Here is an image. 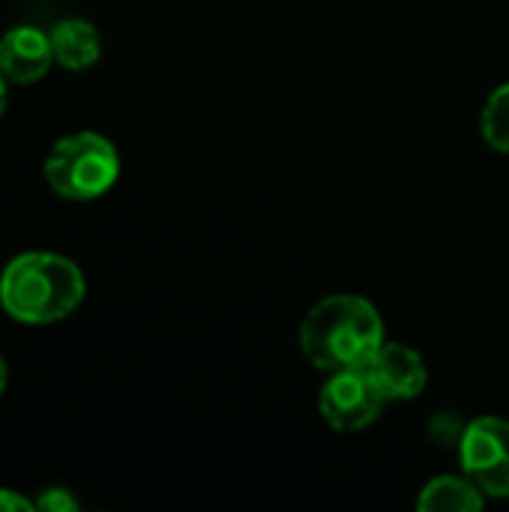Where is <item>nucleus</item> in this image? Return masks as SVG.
Wrapping results in <instances>:
<instances>
[{"instance_id": "7", "label": "nucleus", "mask_w": 509, "mask_h": 512, "mask_svg": "<svg viewBox=\"0 0 509 512\" xmlns=\"http://www.w3.org/2000/svg\"><path fill=\"white\" fill-rule=\"evenodd\" d=\"M54 63L51 36L39 27L21 24L0 36V72L9 84H33L39 81Z\"/></svg>"}, {"instance_id": "13", "label": "nucleus", "mask_w": 509, "mask_h": 512, "mask_svg": "<svg viewBox=\"0 0 509 512\" xmlns=\"http://www.w3.org/2000/svg\"><path fill=\"white\" fill-rule=\"evenodd\" d=\"M6 84H9V81H6L3 72H0V114L6 111V99H9V96H6Z\"/></svg>"}, {"instance_id": "11", "label": "nucleus", "mask_w": 509, "mask_h": 512, "mask_svg": "<svg viewBox=\"0 0 509 512\" xmlns=\"http://www.w3.org/2000/svg\"><path fill=\"white\" fill-rule=\"evenodd\" d=\"M36 510H45V512H75L78 510V501L69 495V489H60V486H54V489H45L36 501Z\"/></svg>"}, {"instance_id": "9", "label": "nucleus", "mask_w": 509, "mask_h": 512, "mask_svg": "<svg viewBox=\"0 0 509 512\" xmlns=\"http://www.w3.org/2000/svg\"><path fill=\"white\" fill-rule=\"evenodd\" d=\"M486 495L462 474V477H435L420 492L417 510L423 512H477L483 510Z\"/></svg>"}, {"instance_id": "12", "label": "nucleus", "mask_w": 509, "mask_h": 512, "mask_svg": "<svg viewBox=\"0 0 509 512\" xmlns=\"http://www.w3.org/2000/svg\"><path fill=\"white\" fill-rule=\"evenodd\" d=\"M30 510H36V504H33V501H27V498L15 495L12 489H0V512H30Z\"/></svg>"}, {"instance_id": "2", "label": "nucleus", "mask_w": 509, "mask_h": 512, "mask_svg": "<svg viewBox=\"0 0 509 512\" xmlns=\"http://www.w3.org/2000/svg\"><path fill=\"white\" fill-rule=\"evenodd\" d=\"M81 270L51 252H24L0 276V303L9 318L39 327L69 318L84 300Z\"/></svg>"}, {"instance_id": "14", "label": "nucleus", "mask_w": 509, "mask_h": 512, "mask_svg": "<svg viewBox=\"0 0 509 512\" xmlns=\"http://www.w3.org/2000/svg\"><path fill=\"white\" fill-rule=\"evenodd\" d=\"M3 390H6V363L0 357V396H3Z\"/></svg>"}, {"instance_id": "4", "label": "nucleus", "mask_w": 509, "mask_h": 512, "mask_svg": "<svg viewBox=\"0 0 509 512\" xmlns=\"http://www.w3.org/2000/svg\"><path fill=\"white\" fill-rule=\"evenodd\" d=\"M459 462L465 477L486 498H509V423L501 417H477L459 438Z\"/></svg>"}, {"instance_id": "3", "label": "nucleus", "mask_w": 509, "mask_h": 512, "mask_svg": "<svg viewBox=\"0 0 509 512\" xmlns=\"http://www.w3.org/2000/svg\"><path fill=\"white\" fill-rule=\"evenodd\" d=\"M120 177L117 147L99 132H75L60 138L45 156L48 186L69 201L102 198Z\"/></svg>"}, {"instance_id": "5", "label": "nucleus", "mask_w": 509, "mask_h": 512, "mask_svg": "<svg viewBox=\"0 0 509 512\" xmlns=\"http://www.w3.org/2000/svg\"><path fill=\"white\" fill-rule=\"evenodd\" d=\"M318 408L330 429L360 432L378 420L384 408V396L378 393L366 369H342V372H330V381L318 396Z\"/></svg>"}, {"instance_id": "8", "label": "nucleus", "mask_w": 509, "mask_h": 512, "mask_svg": "<svg viewBox=\"0 0 509 512\" xmlns=\"http://www.w3.org/2000/svg\"><path fill=\"white\" fill-rule=\"evenodd\" d=\"M51 51L54 63H60L69 72L90 69L102 57V39L99 30L84 18H63L51 27Z\"/></svg>"}, {"instance_id": "10", "label": "nucleus", "mask_w": 509, "mask_h": 512, "mask_svg": "<svg viewBox=\"0 0 509 512\" xmlns=\"http://www.w3.org/2000/svg\"><path fill=\"white\" fill-rule=\"evenodd\" d=\"M480 132L492 150L509 153V81L486 99L480 114Z\"/></svg>"}, {"instance_id": "6", "label": "nucleus", "mask_w": 509, "mask_h": 512, "mask_svg": "<svg viewBox=\"0 0 509 512\" xmlns=\"http://www.w3.org/2000/svg\"><path fill=\"white\" fill-rule=\"evenodd\" d=\"M363 369L375 381L384 402H411L429 381L423 357L402 342H384Z\"/></svg>"}, {"instance_id": "1", "label": "nucleus", "mask_w": 509, "mask_h": 512, "mask_svg": "<svg viewBox=\"0 0 509 512\" xmlns=\"http://www.w3.org/2000/svg\"><path fill=\"white\" fill-rule=\"evenodd\" d=\"M384 342V321L360 294H330L300 324V348L321 372L363 369Z\"/></svg>"}]
</instances>
